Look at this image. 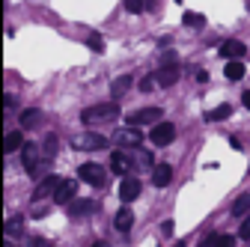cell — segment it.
<instances>
[{"instance_id": "obj_1", "label": "cell", "mask_w": 250, "mask_h": 247, "mask_svg": "<svg viewBox=\"0 0 250 247\" xmlns=\"http://www.w3.org/2000/svg\"><path fill=\"white\" fill-rule=\"evenodd\" d=\"M119 116V104L116 102H102V104H92L81 113V119L86 125H96V122H113Z\"/></svg>"}, {"instance_id": "obj_2", "label": "cell", "mask_w": 250, "mask_h": 247, "mask_svg": "<svg viewBox=\"0 0 250 247\" xmlns=\"http://www.w3.org/2000/svg\"><path fill=\"white\" fill-rule=\"evenodd\" d=\"M176 140V125L173 122H155L152 125V131H149V143H155V146H170Z\"/></svg>"}, {"instance_id": "obj_3", "label": "cell", "mask_w": 250, "mask_h": 247, "mask_svg": "<svg viewBox=\"0 0 250 247\" xmlns=\"http://www.w3.org/2000/svg\"><path fill=\"white\" fill-rule=\"evenodd\" d=\"M164 116V110L161 107H143V110H134L131 116H128V125H134V128H143V125H155Z\"/></svg>"}, {"instance_id": "obj_4", "label": "cell", "mask_w": 250, "mask_h": 247, "mask_svg": "<svg viewBox=\"0 0 250 247\" xmlns=\"http://www.w3.org/2000/svg\"><path fill=\"white\" fill-rule=\"evenodd\" d=\"M140 191H143V185H140V179H134V176H125L122 182H119V200L122 203H134L137 197H140Z\"/></svg>"}, {"instance_id": "obj_5", "label": "cell", "mask_w": 250, "mask_h": 247, "mask_svg": "<svg viewBox=\"0 0 250 247\" xmlns=\"http://www.w3.org/2000/svg\"><path fill=\"white\" fill-rule=\"evenodd\" d=\"M113 143L119 146V149H137L140 143H143V134H140V128H122V131H116V137H113Z\"/></svg>"}, {"instance_id": "obj_6", "label": "cell", "mask_w": 250, "mask_h": 247, "mask_svg": "<svg viewBox=\"0 0 250 247\" xmlns=\"http://www.w3.org/2000/svg\"><path fill=\"white\" fill-rule=\"evenodd\" d=\"M104 146H107V140L96 131H86V134L75 137V149H81V152H96V149H104Z\"/></svg>"}, {"instance_id": "obj_7", "label": "cell", "mask_w": 250, "mask_h": 247, "mask_svg": "<svg viewBox=\"0 0 250 247\" xmlns=\"http://www.w3.org/2000/svg\"><path fill=\"white\" fill-rule=\"evenodd\" d=\"M75 191H78V182H75V179H62L60 188H57V194H54V203H57V206H69L72 200H78Z\"/></svg>"}, {"instance_id": "obj_8", "label": "cell", "mask_w": 250, "mask_h": 247, "mask_svg": "<svg viewBox=\"0 0 250 247\" xmlns=\"http://www.w3.org/2000/svg\"><path fill=\"white\" fill-rule=\"evenodd\" d=\"M21 164L27 173H36L39 170V146L36 143H24L21 146Z\"/></svg>"}, {"instance_id": "obj_9", "label": "cell", "mask_w": 250, "mask_h": 247, "mask_svg": "<svg viewBox=\"0 0 250 247\" xmlns=\"http://www.w3.org/2000/svg\"><path fill=\"white\" fill-rule=\"evenodd\" d=\"M81 179L86 182V185H92V188H102V185H104V170L99 167V164H83L81 167Z\"/></svg>"}, {"instance_id": "obj_10", "label": "cell", "mask_w": 250, "mask_h": 247, "mask_svg": "<svg viewBox=\"0 0 250 247\" xmlns=\"http://www.w3.org/2000/svg\"><path fill=\"white\" fill-rule=\"evenodd\" d=\"M92 211H99V200H72L69 203V214L72 218H86V214H92Z\"/></svg>"}, {"instance_id": "obj_11", "label": "cell", "mask_w": 250, "mask_h": 247, "mask_svg": "<svg viewBox=\"0 0 250 247\" xmlns=\"http://www.w3.org/2000/svg\"><path fill=\"white\" fill-rule=\"evenodd\" d=\"M24 235V214H12L3 221V238H21Z\"/></svg>"}, {"instance_id": "obj_12", "label": "cell", "mask_w": 250, "mask_h": 247, "mask_svg": "<svg viewBox=\"0 0 250 247\" xmlns=\"http://www.w3.org/2000/svg\"><path fill=\"white\" fill-rule=\"evenodd\" d=\"M170 179H173V167L170 164H155L152 167V185L155 188H167Z\"/></svg>"}, {"instance_id": "obj_13", "label": "cell", "mask_w": 250, "mask_h": 247, "mask_svg": "<svg viewBox=\"0 0 250 247\" xmlns=\"http://www.w3.org/2000/svg\"><path fill=\"white\" fill-rule=\"evenodd\" d=\"M60 182H62V179H57V176H45V179L39 182V188H36L33 200H45V197L57 194V188H60Z\"/></svg>"}, {"instance_id": "obj_14", "label": "cell", "mask_w": 250, "mask_h": 247, "mask_svg": "<svg viewBox=\"0 0 250 247\" xmlns=\"http://www.w3.org/2000/svg\"><path fill=\"white\" fill-rule=\"evenodd\" d=\"M244 42H238V39H227L224 45H221V57H227V60H241L244 57Z\"/></svg>"}, {"instance_id": "obj_15", "label": "cell", "mask_w": 250, "mask_h": 247, "mask_svg": "<svg viewBox=\"0 0 250 247\" xmlns=\"http://www.w3.org/2000/svg\"><path fill=\"white\" fill-rule=\"evenodd\" d=\"M113 226H116L119 232H128V229L134 226V211H131V208H125V206H122V208L116 211V218H113Z\"/></svg>"}, {"instance_id": "obj_16", "label": "cell", "mask_w": 250, "mask_h": 247, "mask_svg": "<svg viewBox=\"0 0 250 247\" xmlns=\"http://www.w3.org/2000/svg\"><path fill=\"white\" fill-rule=\"evenodd\" d=\"M110 167H113V173H128L131 170V155H125V152L122 149H116L113 152V155H110Z\"/></svg>"}, {"instance_id": "obj_17", "label": "cell", "mask_w": 250, "mask_h": 247, "mask_svg": "<svg viewBox=\"0 0 250 247\" xmlns=\"http://www.w3.org/2000/svg\"><path fill=\"white\" fill-rule=\"evenodd\" d=\"M155 81H158V86H173L179 81V69L176 66H161L155 72Z\"/></svg>"}, {"instance_id": "obj_18", "label": "cell", "mask_w": 250, "mask_h": 247, "mask_svg": "<svg viewBox=\"0 0 250 247\" xmlns=\"http://www.w3.org/2000/svg\"><path fill=\"white\" fill-rule=\"evenodd\" d=\"M21 146H24V134L21 131H9L3 137V155H12V152H18Z\"/></svg>"}, {"instance_id": "obj_19", "label": "cell", "mask_w": 250, "mask_h": 247, "mask_svg": "<svg viewBox=\"0 0 250 247\" xmlns=\"http://www.w3.org/2000/svg\"><path fill=\"white\" fill-rule=\"evenodd\" d=\"M244 63L241 60H227V69H224V75H227V81H241L244 78Z\"/></svg>"}, {"instance_id": "obj_20", "label": "cell", "mask_w": 250, "mask_h": 247, "mask_svg": "<svg viewBox=\"0 0 250 247\" xmlns=\"http://www.w3.org/2000/svg\"><path fill=\"white\" fill-rule=\"evenodd\" d=\"M39 122H42V110H36V107H30V110L21 113V128H36Z\"/></svg>"}, {"instance_id": "obj_21", "label": "cell", "mask_w": 250, "mask_h": 247, "mask_svg": "<svg viewBox=\"0 0 250 247\" xmlns=\"http://www.w3.org/2000/svg\"><path fill=\"white\" fill-rule=\"evenodd\" d=\"M232 214H235V218H247V214H250V194H244V197H238L232 203Z\"/></svg>"}, {"instance_id": "obj_22", "label": "cell", "mask_w": 250, "mask_h": 247, "mask_svg": "<svg viewBox=\"0 0 250 247\" xmlns=\"http://www.w3.org/2000/svg\"><path fill=\"white\" fill-rule=\"evenodd\" d=\"M131 164H140V167H152V155H149V152L146 149H131Z\"/></svg>"}, {"instance_id": "obj_23", "label": "cell", "mask_w": 250, "mask_h": 247, "mask_svg": "<svg viewBox=\"0 0 250 247\" xmlns=\"http://www.w3.org/2000/svg\"><path fill=\"white\" fill-rule=\"evenodd\" d=\"M227 116H232V107H229V104H221V107H214V110L206 113L208 122H221V119H227Z\"/></svg>"}, {"instance_id": "obj_24", "label": "cell", "mask_w": 250, "mask_h": 247, "mask_svg": "<svg viewBox=\"0 0 250 247\" xmlns=\"http://www.w3.org/2000/svg\"><path fill=\"white\" fill-rule=\"evenodd\" d=\"M128 86H131V75H122V78H116V81H113V86H110L113 99H119V96H122V92L128 89Z\"/></svg>"}, {"instance_id": "obj_25", "label": "cell", "mask_w": 250, "mask_h": 247, "mask_svg": "<svg viewBox=\"0 0 250 247\" xmlns=\"http://www.w3.org/2000/svg\"><path fill=\"white\" fill-rule=\"evenodd\" d=\"M182 21H185L188 27H194V30H200V27L206 24V15H200V12H185V15H182Z\"/></svg>"}, {"instance_id": "obj_26", "label": "cell", "mask_w": 250, "mask_h": 247, "mask_svg": "<svg viewBox=\"0 0 250 247\" xmlns=\"http://www.w3.org/2000/svg\"><path fill=\"white\" fill-rule=\"evenodd\" d=\"M57 143H60V140H57L54 134H48V137L42 140V152H45V158H54V155H57Z\"/></svg>"}, {"instance_id": "obj_27", "label": "cell", "mask_w": 250, "mask_h": 247, "mask_svg": "<svg viewBox=\"0 0 250 247\" xmlns=\"http://www.w3.org/2000/svg\"><path fill=\"white\" fill-rule=\"evenodd\" d=\"M211 247H235L232 235H211Z\"/></svg>"}, {"instance_id": "obj_28", "label": "cell", "mask_w": 250, "mask_h": 247, "mask_svg": "<svg viewBox=\"0 0 250 247\" xmlns=\"http://www.w3.org/2000/svg\"><path fill=\"white\" fill-rule=\"evenodd\" d=\"M143 6H146V0H125V9H128L131 15H137V12H143Z\"/></svg>"}, {"instance_id": "obj_29", "label": "cell", "mask_w": 250, "mask_h": 247, "mask_svg": "<svg viewBox=\"0 0 250 247\" xmlns=\"http://www.w3.org/2000/svg\"><path fill=\"white\" fill-rule=\"evenodd\" d=\"M89 51L102 54V51H104V39H102V36H89Z\"/></svg>"}, {"instance_id": "obj_30", "label": "cell", "mask_w": 250, "mask_h": 247, "mask_svg": "<svg viewBox=\"0 0 250 247\" xmlns=\"http://www.w3.org/2000/svg\"><path fill=\"white\" fill-rule=\"evenodd\" d=\"M155 83H158L155 78H143V81H140V89H143V92H149V89H152Z\"/></svg>"}, {"instance_id": "obj_31", "label": "cell", "mask_w": 250, "mask_h": 247, "mask_svg": "<svg viewBox=\"0 0 250 247\" xmlns=\"http://www.w3.org/2000/svg\"><path fill=\"white\" fill-rule=\"evenodd\" d=\"M241 238H250V214H247L244 224H241Z\"/></svg>"}, {"instance_id": "obj_32", "label": "cell", "mask_w": 250, "mask_h": 247, "mask_svg": "<svg viewBox=\"0 0 250 247\" xmlns=\"http://www.w3.org/2000/svg\"><path fill=\"white\" fill-rule=\"evenodd\" d=\"M229 146H232V149H235V152H238V149H241V146H244V143H241V137H229Z\"/></svg>"}, {"instance_id": "obj_33", "label": "cell", "mask_w": 250, "mask_h": 247, "mask_svg": "<svg viewBox=\"0 0 250 247\" xmlns=\"http://www.w3.org/2000/svg\"><path fill=\"white\" fill-rule=\"evenodd\" d=\"M15 104V96H3V107H12Z\"/></svg>"}, {"instance_id": "obj_34", "label": "cell", "mask_w": 250, "mask_h": 247, "mask_svg": "<svg viewBox=\"0 0 250 247\" xmlns=\"http://www.w3.org/2000/svg\"><path fill=\"white\" fill-rule=\"evenodd\" d=\"M161 229H164V232L170 235V232H173V221H164V224H161Z\"/></svg>"}, {"instance_id": "obj_35", "label": "cell", "mask_w": 250, "mask_h": 247, "mask_svg": "<svg viewBox=\"0 0 250 247\" xmlns=\"http://www.w3.org/2000/svg\"><path fill=\"white\" fill-rule=\"evenodd\" d=\"M241 102H244V107L250 110V89H247V92H244V96H241Z\"/></svg>"}, {"instance_id": "obj_36", "label": "cell", "mask_w": 250, "mask_h": 247, "mask_svg": "<svg viewBox=\"0 0 250 247\" xmlns=\"http://www.w3.org/2000/svg\"><path fill=\"white\" fill-rule=\"evenodd\" d=\"M92 247H110L107 241H96V244H92Z\"/></svg>"}, {"instance_id": "obj_37", "label": "cell", "mask_w": 250, "mask_h": 247, "mask_svg": "<svg viewBox=\"0 0 250 247\" xmlns=\"http://www.w3.org/2000/svg\"><path fill=\"white\" fill-rule=\"evenodd\" d=\"M3 247H12V238H6V241H3Z\"/></svg>"}]
</instances>
